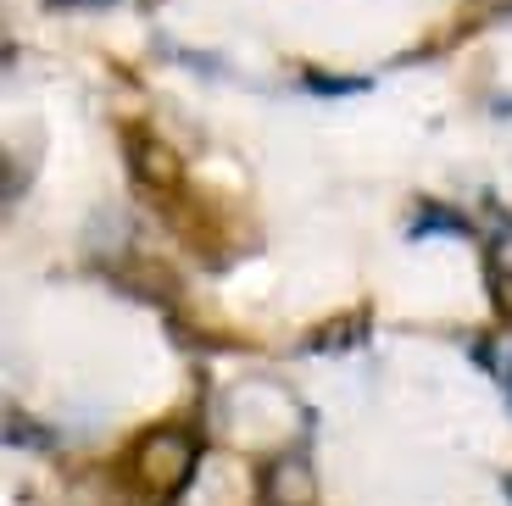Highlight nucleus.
<instances>
[{"label": "nucleus", "instance_id": "obj_1", "mask_svg": "<svg viewBox=\"0 0 512 506\" xmlns=\"http://www.w3.org/2000/svg\"><path fill=\"white\" fill-rule=\"evenodd\" d=\"M195 462H201V440H190L184 429H151L117 462V479L145 506H173L195 484Z\"/></svg>", "mask_w": 512, "mask_h": 506}, {"label": "nucleus", "instance_id": "obj_2", "mask_svg": "<svg viewBox=\"0 0 512 506\" xmlns=\"http://www.w3.org/2000/svg\"><path fill=\"white\" fill-rule=\"evenodd\" d=\"M123 151H128V173H134V184H140L145 195H179L184 184V156L173 151V145L162 140V134H151L145 123H128L123 128Z\"/></svg>", "mask_w": 512, "mask_h": 506}, {"label": "nucleus", "instance_id": "obj_3", "mask_svg": "<svg viewBox=\"0 0 512 506\" xmlns=\"http://www.w3.org/2000/svg\"><path fill=\"white\" fill-rule=\"evenodd\" d=\"M262 506H318V473L307 456H273L262 468Z\"/></svg>", "mask_w": 512, "mask_h": 506}, {"label": "nucleus", "instance_id": "obj_4", "mask_svg": "<svg viewBox=\"0 0 512 506\" xmlns=\"http://www.w3.org/2000/svg\"><path fill=\"white\" fill-rule=\"evenodd\" d=\"M112 279L123 284L134 301H151V306H162V312H173V301H179V279H173L162 262H151V256H134V262L112 267Z\"/></svg>", "mask_w": 512, "mask_h": 506}, {"label": "nucleus", "instance_id": "obj_5", "mask_svg": "<svg viewBox=\"0 0 512 506\" xmlns=\"http://www.w3.org/2000/svg\"><path fill=\"white\" fill-rule=\"evenodd\" d=\"M429 234H474V223L446 201H418V212L407 223V240H429Z\"/></svg>", "mask_w": 512, "mask_h": 506}, {"label": "nucleus", "instance_id": "obj_6", "mask_svg": "<svg viewBox=\"0 0 512 506\" xmlns=\"http://www.w3.org/2000/svg\"><path fill=\"white\" fill-rule=\"evenodd\" d=\"M373 329V317L368 312H346V317H334V323H323V329H312L307 351H351V345H362Z\"/></svg>", "mask_w": 512, "mask_h": 506}, {"label": "nucleus", "instance_id": "obj_7", "mask_svg": "<svg viewBox=\"0 0 512 506\" xmlns=\"http://www.w3.org/2000/svg\"><path fill=\"white\" fill-rule=\"evenodd\" d=\"M474 362H479V367H490V379H496L501 390H507V401H512V329L474 340Z\"/></svg>", "mask_w": 512, "mask_h": 506}, {"label": "nucleus", "instance_id": "obj_8", "mask_svg": "<svg viewBox=\"0 0 512 506\" xmlns=\"http://www.w3.org/2000/svg\"><path fill=\"white\" fill-rule=\"evenodd\" d=\"M485 290H490V306H496L501 329H512V262L490 245L485 251Z\"/></svg>", "mask_w": 512, "mask_h": 506}, {"label": "nucleus", "instance_id": "obj_9", "mask_svg": "<svg viewBox=\"0 0 512 506\" xmlns=\"http://www.w3.org/2000/svg\"><path fill=\"white\" fill-rule=\"evenodd\" d=\"M6 440H12V445H28V451H45V445H51V434L34 429V418H17V412H12V418H6Z\"/></svg>", "mask_w": 512, "mask_h": 506}, {"label": "nucleus", "instance_id": "obj_10", "mask_svg": "<svg viewBox=\"0 0 512 506\" xmlns=\"http://www.w3.org/2000/svg\"><path fill=\"white\" fill-rule=\"evenodd\" d=\"M307 84H312V89H318V95H351V89H362V84H357V78H323V73H312V78H307Z\"/></svg>", "mask_w": 512, "mask_h": 506}, {"label": "nucleus", "instance_id": "obj_11", "mask_svg": "<svg viewBox=\"0 0 512 506\" xmlns=\"http://www.w3.org/2000/svg\"><path fill=\"white\" fill-rule=\"evenodd\" d=\"M45 6H90V0H45Z\"/></svg>", "mask_w": 512, "mask_h": 506}, {"label": "nucleus", "instance_id": "obj_12", "mask_svg": "<svg viewBox=\"0 0 512 506\" xmlns=\"http://www.w3.org/2000/svg\"><path fill=\"white\" fill-rule=\"evenodd\" d=\"M501 490H507V501H512V473H507V479H501Z\"/></svg>", "mask_w": 512, "mask_h": 506}]
</instances>
